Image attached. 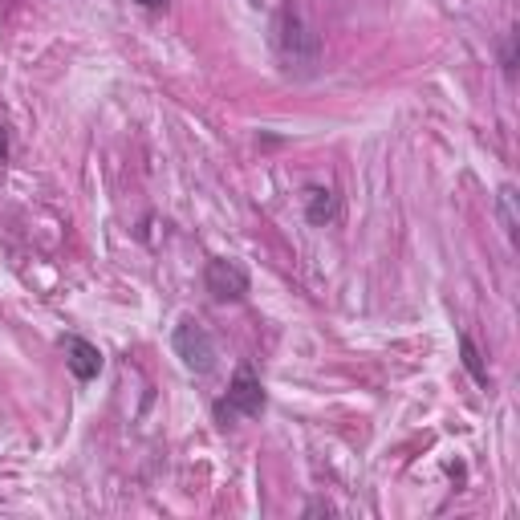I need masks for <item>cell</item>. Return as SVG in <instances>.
Returning <instances> with one entry per match:
<instances>
[{"instance_id": "2", "label": "cell", "mask_w": 520, "mask_h": 520, "mask_svg": "<svg viewBox=\"0 0 520 520\" xmlns=\"http://www.w3.org/2000/svg\"><path fill=\"white\" fill-rule=\"evenodd\" d=\"M265 386H260V378L252 374V366H236L232 374V386H228V395L216 403V419L228 427L236 419H256L260 411H265Z\"/></svg>"}, {"instance_id": "7", "label": "cell", "mask_w": 520, "mask_h": 520, "mask_svg": "<svg viewBox=\"0 0 520 520\" xmlns=\"http://www.w3.org/2000/svg\"><path fill=\"white\" fill-rule=\"evenodd\" d=\"M516 187L512 183H504L500 191H496V208H500V224H504V232H508V240L516 244V236H520V216H516Z\"/></svg>"}, {"instance_id": "1", "label": "cell", "mask_w": 520, "mask_h": 520, "mask_svg": "<svg viewBox=\"0 0 520 520\" xmlns=\"http://www.w3.org/2000/svg\"><path fill=\"white\" fill-rule=\"evenodd\" d=\"M273 49L285 65V74H297V78H309L317 74V65H321V33L293 9L285 5L273 21Z\"/></svg>"}, {"instance_id": "11", "label": "cell", "mask_w": 520, "mask_h": 520, "mask_svg": "<svg viewBox=\"0 0 520 520\" xmlns=\"http://www.w3.org/2000/svg\"><path fill=\"white\" fill-rule=\"evenodd\" d=\"M5 159H9V130L0 126V163H5Z\"/></svg>"}, {"instance_id": "5", "label": "cell", "mask_w": 520, "mask_h": 520, "mask_svg": "<svg viewBox=\"0 0 520 520\" xmlns=\"http://www.w3.org/2000/svg\"><path fill=\"white\" fill-rule=\"evenodd\" d=\"M61 354H65V366L74 370V378H82V382L98 378V370H102V350H98L94 342L70 334V338H61Z\"/></svg>"}, {"instance_id": "9", "label": "cell", "mask_w": 520, "mask_h": 520, "mask_svg": "<svg viewBox=\"0 0 520 520\" xmlns=\"http://www.w3.org/2000/svg\"><path fill=\"white\" fill-rule=\"evenodd\" d=\"M516 41H520V33H516V29H508L504 49H500V65H504V74H508V78H516Z\"/></svg>"}, {"instance_id": "10", "label": "cell", "mask_w": 520, "mask_h": 520, "mask_svg": "<svg viewBox=\"0 0 520 520\" xmlns=\"http://www.w3.org/2000/svg\"><path fill=\"white\" fill-rule=\"evenodd\" d=\"M135 5H139V9H151V13H159V9H167V5H171V0H135Z\"/></svg>"}, {"instance_id": "8", "label": "cell", "mask_w": 520, "mask_h": 520, "mask_svg": "<svg viewBox=\"0 0 520 520\" xmlns=\"http://www.w3.org/2000/svg\"><path fill=\"white\" fill-rule=\"evenodd\" d=\"M460 358H464V370H468L480 386H488V366H484V358H480V346H476L468 334H460Z\"/></svg>"}, {"instance_id": "4", "label": "cell", "mask_w": 520, "mask_h": 520, "mask_svg": "<svg viewBox=\"0 0 520 520\" xmlns=\"http://www.w3.org/2000/svg\"><path fill=\"white\" fill-rule=\"evenodd\" d=\"M204 285H208V293H212L216 301H244L252 281H248V269L240 265V260L216 256L212 265H208V273H204Z\"/></svg>"}, {"instance_id": "6", "label": "cell", "mask_w": 520, "mask_h": 520, "mask_svg": "<svg viewBox=\"0 0 520 520\" xmlns=\"http://www.w3.org/2000/svg\"><path fill=\"white\" fill-rule=\"evenodd\" d=\"M305 220L313 228H325L338 220V195L330 187H305Z\"/></svg>"}, {"instance_id": "3", "label": "cell", "mask_w": 520, "mask_h": 520, "mask_svg": "<svg viewBox=\"0 0 520 520\" xmlns=\"http://www.w3.org/2000/svg\"><path fill=\"white\" fill-rule=\"evenodd\" d=\"M171 346H175V358L195 370V374H208L216 370V342L208 334V325H200L195 317H183L175 325V334H171Z\"/></svg>"}]
</instances>
